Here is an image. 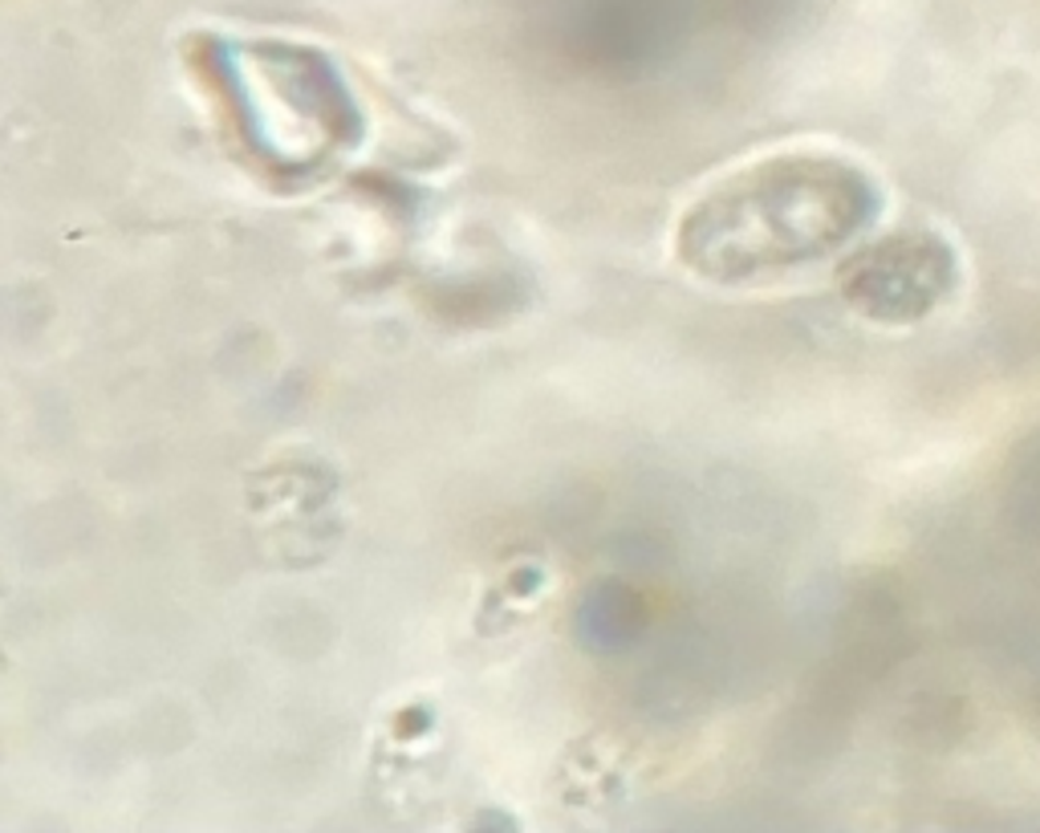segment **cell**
<instances>
[{
	"mask_svg": "<svg viewBox=\"0 0 1040 833\" xmlns=\"http://www.w3.org/2000/svg\"><path fill=\"white\" fill-rule=\"evenodd\" d=\"M878 212V187L829 151H781L715 179L675 224V257L712 285H752L833 257Z\"/></svg>",
	"mask_w": 1040,
	"mask_h": 833,
	"instance_id": "6da1fadb",
	"label": "cell"
},
{
	"mask_svg": "<svg viewBox=\"0 0 1040 833\" xmlns=\"http://www.w3.org/2000/svg\"><path fill=\"white\" fill-rule=\"evenodd\" d=\"M935 273L939 265L931 260V248L923 240L895 236L854 260L850 277L841 281V293L862 314L902 321L935 297Z\"/></svg>",
	"mask_w": 1040,
	"mask_h": 833,
	"instance_id": "7a4b0ae2",
	"label": "cell"
}]
</instances>
